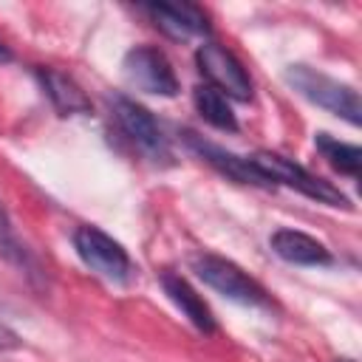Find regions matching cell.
<instances>
[{
  "instance_id": "obj_1",
  "label": "cell",
  "mask_w": 362,
  "mask_h": 362,
  "mask_svg": "<svg viewBox=\"0 0 362 362\" xmlns=\"http://www.w3.org/2000/svg\"><path fill=\"white\" fill-rule=\"evenodd\" d=\"M286 79L300 96H305L317 107H325L328 113L345 119L354 127L362 122L359 96L351 85H345V82H339V79H334L317 68H308V65H291L286 71Z\"/></svg>"
},
{
  "instance_id": "obj_2",
  "label": "cell",
  "mask_w": 362,
  "mask_h": 362,
  "mask_svg": "<svg viewBox=\"0 0 362 362\" xmlns=\"http://www.w3.org/2000/svg\"><path fill=\"white\" fill-rule=\"evenodd\" d=\"M189 269L195 272L198 280H204V286L223 294L226 300H235L243 305H272L266 288L255 277H249L238 263H232L221 255L198 252L189 257Z\"/></svg>"
},
{
  "instance_id": "obj_3",
  "label": "cell",
  "mask_w": 362,
  "mask_h": 362,
  "mask_svg": "<svg viewBox=\"0 0 362 362\" xmlns=\"http://www.w3.org/2000/svg\"><path fill=\"white\" fill-rule=\"evenodd\" d=\"M252 161H255L257 170L269 178L272 187H274V184L291 187V189L303 192L305 198H311V201H317V204H325V206H342V209L351 206L348 195H345L339 187H334L331 181H325V178L308 173V170H305L303 164H297L294 158H286V156H280V153H255Z\"/></svg>"
},
{
  "instance_id": "obj_4",
  "label": "cell",
  "mask_w": 362,
  "mask_h": 362,
  "mask_svg": "<svg viewBox=\"0 0 362 362\" xmlns=\"http://www.w3.org/2000/svg\"><path fill=\"white\" fill-rule=\"evenodd\" d=\"M74 249L79 255V260L102 280L113 283V286H124L133 274V263L124 252V246L119 240H113L107 232H102L99 226L82 223L74 232Z\"/></svg>"
},
{
  "instance_id": "obj_5",
  "label": "cell",
  "mask_w": 362,
  "mask_h": 362,
  "mask_svg": "<svg viewBox=\"0 0 362 362\" xmlns=\"http://www.w3.org/2000/svg\"><path fill=\"white\" fill-rule=\"evenodd\" d=\"M110 113L119 124V130L130 139V144L147 156L150 161H164L170 158V144L164 130L158 127V122L153 119V113L147 107H141L139 102L127 99V96H113L110 99Z\"/></svg>"
},
{
  "instance_id": "obj_6",
  "label": "cell",
  "mask_w": 362,
  "mask_h": 362,
  "mask_svg": "<svg viewBox=\"0 0 362 362\" xmlns=\"http://www.w3.org/2000/svg\"><path fill=\"white\" fill-rule=\"evenodd\" d=\"M195 62H198V71L206 76V85L221 90L226 99H238V102L252 99L249 71L229 48H223L218 42H204L195 54Z\"/></svg>"
},
{
  "instance_id": "obj_7",
  "label": "cell",
  "mask_w": 362,
  "mask_h": 362,
  "mask_svg": "<svg viewBox=\"0 0 362 362\" xmlns=\"http://www.w3.org/2000/svg\"><path fill=\"white\" fill-rule=\"evenodd\" d=\"M122 68H124L127 82L144 93H156V96H175L178 93V76L173 71V62L156 45L130 48L124 54Z\"/></svg>"
},
{
  "instance_id": "obj_8",
  "label": "cell",
  "mask_w": 362,
  "mask_h": 362,
  "mask_svg": "<svg viewBox=\"0 0 362 362\" xmlns=\"http://www.w3.org/2000/svg\"><path fill=\"white\" fill-rule=\"evenodd\" d=\"M158 31H164L173 40H189L198 34H206V14L192 3H153L141 8Z\"/></svg>"
},
{
  "instance_id": "obj_9",
  "label": "cell",
  "mask_w": 362,
  "mask_h": 362,
  "mask_svg": "<svg viewBox=\"0 0 362 362\" xmlns=\"http://www.w3.org/2000/svg\"><path fill=\"white\" fill-rule=\"evenodd\" d=\"M187 144H189L206 164H212L218 173H223L226 178L240 181V184H255V187H272L269 178H266V175L257 170V164L252 161V156H249V158L235 156V153H229V150H223V147H218V144H212V141H206V139H201V136H195V133H187Z\"/></svg>"
},
{
  "instance_id": "obj_10",
  "label": "cell",
  "mask_w": 362,
  "mask_h": 362,
  "mask_svg": "<svg viewBox=\"0 0 362 362\" xmlns=\"http://www.w3.org/2000/svg\"><path fill=\"white\" fill-rule=\"evenodd\" d=\"M269 246L277 257L294 266H325L331 263V252L311 235L300 229H277L269 238Z\"/></svg>"
},
{
  "instance_id": "obj_11",
  "label": "cell",
  "mask_w": 362,
  "mask_h": 362,
  "mask_svg": "<svg viewBox=\"0 0 362 362\" xmlns=\"http://www.w3.org/2000/svg\"><path fill=\"white\" fill-rule=\"evenodd\" d=\"M161 286H164V294L175 303V308L198 328V331H204V334H209V331H215V320H212V311H209V305L204 303V297L181 277V274H175V272H164L161 274Z\"/></svg>"
},
{
  "instance_id": "obj_12",
  "label": "cell",
  "mask_w": 362,
  "mask_h": 362,
  "mask_svg": "<svg viewBox=\"0 0 362 362\" xmlns=\"http://www.w3.org/2000/svg\"><path fill=\"white\" fill-rule=\"evenodd\" d=\"M37 79H40L45 96L51 99V105L59 110V116H76V113L90 110L85 90L71 76L59 74L57 68H37Z\"/></svg>"
},
{
  "instance_id": "obj_13",
  "label": "cell",
  "mask_w": 362,
  "mask_h": 362,
  "mask_svg": "<svg viewBox=\"0 0 362 362\" xmlns=\"http://www.w3.org/2000/svg\"><path fill=\"white\" fill-rule=\"evenodd\" d=\"M192 102H195V110L201 113V119L206 124H212L218 130H229V133L238 130V119L232 113L229 99L221 90H215L212 85H198L192 93Z\"/></svg>"
},
{
  "instance_id": "obj_14",
  "label": "cell",
  "mask_w": 362,
  "mask_h": 362,
  "mask_svg": "<svg viewBox=\"0 0 362 362\" xmlns=\"http://www.w3.org/2000/svg\"><path fill=\"white\" fill-rule=\"evenodd\" d=\"M0 257H3L8 266H14L20 274H25L28 280H37V272H40V269H37L31 252L25 249V243L20 240V235H17V229H14L11 218H8V212L3 209V204H0Z\"/></svg>"
},
{
  "instance_id": "obj_15",
  "label": "cell",
  "mask_w": 362,
  "mask_h": 362,
  "mask_svg": "<svg viewBox=\"0 0 362 362\" xmlns=\"http://www.w3.org/2000/svg\"><path fill=\"white\" fill-rule=\"evenodd\" d=\"M314 144H317V150L322 153V158H325L334 170H339V173L348 175V178H356V175H359L362 153H359L356 144L339 141V139H334V136H328V133H317Z\"/></svg>"
},
{
  "instance_id": "obj_16",
  "label": "cell",
  "mask_w": 362,
  "mask_h": 362,
  "mask_svg": "<svg viewBox=\"0 0 362 362\" xmlns=\"http://www.w3.org/2000/svg\"><path fill=\"white\" fill-rule=\"evenodd\" d=\"M17 345H20L17 334H14V331H8V328L0 322V348H17Z\"/></svg>"
},
{
  "instance_id": "obj_17",
  "label": "cell",
  "mask_w": 362,
  "mask_h": 362,
  "mask_svg": "<svg viewBox=\"0 0 362 362\" xmlns=\"http://www.w3.org/2000/svg\"><path fill=\"white\" fill-rule=\"evenodd\" d=\"M0 59H8V54H6V48H3V42H0Z\"/></svg>"
},
{
  "instance_id": "obj_18",
  "label": "cell",
  "mask_w": 362,
  "mask_h": 362,
  "mask_svg": "<svg viewBox=\"0 0 362 362\" xmlns=\"http://www.w3.org/2000/svg\"><path fill=\"white\" fill-rule=\"evenodd\" d=\"M337 362H354V359H337Z\"/></svg>"
}]
</instances>
